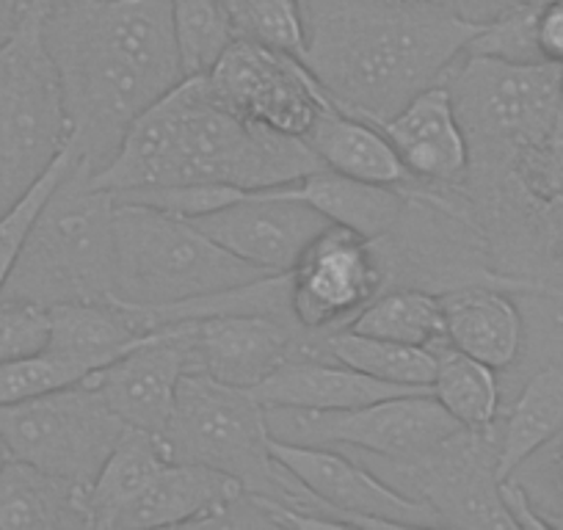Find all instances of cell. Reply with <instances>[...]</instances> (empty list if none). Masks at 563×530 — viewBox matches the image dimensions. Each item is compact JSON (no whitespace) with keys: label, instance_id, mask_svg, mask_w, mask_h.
I'll use <instances>...</instances> for the list:
<instances>
[{"label":"cell","instance_id":"cell-13","mask_svg":"<svg viewBox=\"0 0 563 530\" xmlns=\"http://www.w3.org/2000/svg\"><path fill=\"white\" fill-rule=\"evenodd\" d=\"M290 312L305 332L343 329L387 288L376 243L329 224L288 272Z\"/></svg>","mask_w":563,"mask_h":530},{"label":"cell","instance_id":"cell-33","mask_svg":"<svg viewBox=\"0 0 563 530\" xmlns=\"http://www.w3.org/2000/svg\"><path fill=\"white\" fill-rule=\"evenodd\" d=\"M75 158H78V155H75L73 144H69V147L64 150L62 158H58L56 164L42 175V180L36 183V186L31 188L18 205H12L7 213L0 216V290L7 288L9 277H12L14 265H18L20 254H23V246L25 241H29L36 216H40V210L45 208L51 194L56 191L62 177L73 169Z\"/></svg>","mask_w":563,"mask_h":530},{"label":"cell","instance_id":"cell-39","mask_svg":"<svg viewBox=\"0 0 563 530\" xmlns=\"http://www.w3.org/2000/svg\"><path fill=\"white\" fill-rule=\"evenodd\" d=\"M442 3L462 20L484 29V25L500 20L503 14L514 12L525 3H533V0H442Z\"/></svg>","mask_w":563,"mask_h":530},{"label":"cell","instance_id":"cell-42","mask_svg":"<svg viewBox=\"0 0 563 530\" xmlns=\"http://www.w3.org/2000/svg\"><path fill=\"white\" fill-rule=\"evenodd\" d=\"M12 448H9V442L3 440V434H0V473H3V470H7V464L12 462Z\"/></svg>","mask_w":563,"mask_h":530},{"label":"cell","instance_id":"cell-9","mask_svg":"<svg viewBox=\"0 0 563 530\" xmlns=\"http://www.w3.org/2000/svg\"><path fill=\"white\" fill-rule=\"evenodd\" d=\"M345 453L360 459L406 497L429 506L445 528L514 530L500 497L497 426L489 431L459 429L440 448L404 462L354 451Z\"/></svg>","mask_w":563,"mask_h":530},{"label":"cell","instance_id":"cell-10","mask_svg":"<svg viewBox=\"0 0 563 530\" xmlns=\"http://www.w3.org/2000/svg\"><path fill=\"white\" fill-rule=\"evenodd\" d=\"M128 426L102 395L80 382L0 407V434L14 459L89 489Z\"/></svg>","mask_w":563,"mask_h":530},{"label":"cell","instance_id":"cell-48","mask_svg":"<svg viewBox=\"0 0 563 530\" xmlns=\"http://www.w3.org/2000/svg\"><path fill=\"white\" fill-rule=\"evenodd\" d=\"M555 528H558V530H563V519H561V522H555Z\"/></svg>","mask_w":563,"mask_h":530},{"label":"cell","instance_id":"cell-22","mask_svg":"<svg viewBox=\"0 0 563 530\" xmlns=\"http://www.w3.org/2000/svg\"><path fill=\"white\" fill-rule=\"evenodd\" d=\"M51 340L47 351L84 367L86 373L133 349L153 329L139 310L122 301H69L51 307Z\"/></svg>","mask_w":563,"mask_h":530},{"label":"cell","instance_id":"cell-28","mask_svg":"<svg viewBox=\"0 0 563 530\" xmlns=\"http://www.w3.org/2000/svg\"><path fill=\"white\" fill-rule=\"evenodd\" d=\"M434 378L431 395L464 429L489 431L497 426L503 407V387L495 367L464 354L448 340L434 345Z\"/></svg>","mask_w":563,"mask_h":530},{"label":"cell","instance_id":"cell-16","mask_svg":"<svg viewBox=\"0 0 563 530\" xmlns=\"http://www.w3.org/2000/svg\"><path fill=\"white\" fill-rule=\"evenodd\" d=\"M271 451L345 528H445L429 506L389 486L351 453L276 440H271Z\"/></svg>","mask_w":563,"mask_h":530},{"label":"cell","instance_id":"cell-26","mask_svg":"<svg viewBox=\"0 0 563 530\" xmlns=\"http://www.w3.org/2000/svg\"><path fill=\"white\" fill-rule=\"evenodd\" d=\"M296 191L332 224L345 227L367 241L387 235L406 210V186L365 183L332 169L312 172L296 183Z\"/></svg>","mask_w":563,"mask_h":530},{"label":"cell","instance_id":"cell-25","mask_svg":"<svg viewBox=\"0 0 563 530\" xmlns=\"http://www.w3.org/2000/svg\"><path fill=\"white\" fill-rule=\"evenodd\" d=\"M563 431V356L536 367L497 423V475L508 478Z\"/></svg>","mask_w":563,"mask_h":530},{"label":"cell","instance_id":"cell-41","mask_svg":"<svg viewBox=\"0 0 563 530\" xmlns=\"http://www.w3.org/2000/svg\"><path fill=\"white\" fill-rule=\"evenodd\" d=\"M552 299H555V305H558V310H555V334H558V343H561V351H563V296H552Z\"/></svg>","mask_w":563,"mask_h":530},{"label":"cell","instance_id":"cell-40","mask_svg":"<svg viewBox=\"0 0 563 530\" xmlns=\"http://www.w3.org/2000/svg\"><path fill=\"white\" fill-rule=\"evenodd\" d=\"M20 0H0V47L7 45L20 23Z\"/></svg>","mask_w":563,"mask_h":530},{"label":"cell","instance_id":"cell-34","mask_svg":"<svg viewBox=\"0 0 563 530\" xmlns=\"http://www.w3.org/2000/svg\"><path fill=\"white\" fill-rule=\"evenodd\" d=\"M235 20L241 36H252L301 58L305 51L301 0H235Z\"/></svg>","mask_w":563,"mask_h":530},{"label":"cell","instance_id":"cell-23","mask_svg":"<svg viewBox=\"0 0 563 530\" xmlns=\"http://www.w3.org/2000/svg\"><path fill=\"white\" fill-rule=\"evenodd\" d=\"M321 158L323 169L382 186H409L415 177L400 161L382 124L354 117L343 108H329L305 139Z\"/></svg>","mask_w":563,"mask_h":530},{"label":"cell","instance_id":"cell-11","mask_svg":"<svg viewBox=\"0 0 563 530\" xmlns=\"http://www.w3.org/2000/svg\"><path fill=\"white\" fill-rule=\"evenodd\" d=\"M268 431L276 442L321 445L338 451L367 453L404 462L440 448L448 437L464 429L426 393L395 395L387 401L367 404L340 412H307V409H265Z\"/></svg>","mask_w":563,"mask_h":530},{"label":"cell","instance_id":"cell-7","mask_svg":"<svg viewBox=\"0 0 563 530\" xmlns=\"http://www.w3.org/2000/svg\"><path fill=\"white\" fill-rule=\"evenodd\" d=\"M45 14L25 12L0 47V216L42 180L73 139Z\"/></svg>","mask_w":563,"mask_h":530},{"label":"cell","instance_id":"cell-6","mask_svg":"<svg viewBox=\"0 0 563 530\" xmlns=\"http://www.w3.org/2000/svg\"><path fill=\"white\" fill-rule=\"evenodd\" d=\"M113 241V301L135 310H164L268 277L221 249L194 221L150 205L117 199Z\"/></svg>","mask_w":563,"mask_h":530},{"label":"cell","instance_id":"cell-27","mask_svg":"<svg viewBox=\"0 0 563 530\" xmlns=\"http://www.w3.org/2000/svg\"><path fill=\"white\" fill-rule=\"evenodd\" d=\"M172 462L164 437L141 429H124L122 440L106 459L102 470L86 489L91 528H117L124 508L153 484L155 475Z\"/></svg>","mask_w":563,"mask_h":530},{"label":"cell","instance_id":"cell-29","mask_svg":"<svg viewBox=\"0 0 563 530\" xmlns=\"http://www.w3.org/2000/svg\"><path fill=\"white\" fill-rule=\"evenodd\" d=\"M321 345L332 360L343 362L365 376L378 378V382L409 389H431L437 367L434 349L371 338V334H360L349 327L321 334Z\"/></svg>","mask_w":563,"mask_h":530},{"label":"cell","instance_id":"cell-46","mask_svg":"<svg viewBox=\"0 0 563 530\" xmlns=\"http://www.w3.org/2000/svg\"><path fill=\"white\" fill-rule=\"evenodd\" d=\"M561 102H563V67H561Z\"/></svg>","mask_w":563,"mask_h":530},{"label":"cell","instance_id":"cell-38","mask_svg":"<svg viewBox=\"0 0 563 530\" xmlns=\"http://www.w3.org/2000/svg\"><path fill=\"white\" fill-rule=\"evenodd\" d=\"M500 497L503 506H506L508 517H511L514 528H528V530H550V522L539 514V508L533 506V500L528 497V492L517 484L514 478L500 481Z\"/></svg>","mask_w":563,"mask_h":530},{"label":"cell","instance_id":"cell-1","mask_svg":"<svg viewBox=\"0 0 563 530\" xmlns=\"http://www.w3.org/2000/svg\"><path fill=\"white\" fill-rule=\"evenodd\" d=\"M78 164L97 175L130 124L186 80L172 0H69L45 14Z\"/></svg>","mask_w":563,"mask_h":530},{"label":"cell","instance_id":"cell-18","mask_svg":"<svg viewBox=\"0 0 563 530\" xmlns=\"http://www.w3.org/2000/svg\"><path fill=\"white\" fill-rule=\"evenodd\" d=\"M265 409H307V412H340V409L367 407L395 395L426 393V389L398 387L365 376L323 351L321 334H310L305 351L290 356L260 387L252 389Z\"/></svg>","mask_w":563,"mask_h":530},{"label":"cell","instance_id":"cell-15","mask_svg":"<svg viewBox=\"0 0 563 530\" xmlns=\"http://www.w3.org/2000/svg\"><path fill=\"white\" fill-rule=\"evenodd\" d=\"M188 221L265 274H288L305 249L332 224L299 197L296 186L243 191L235 202Z\"/></svg>","mask_w":563,"mask_h":530},{"label":"cell","instance_id":"cell-12","mask_svg":"<svg viewBox=\"0 0 563 530\" xmlns=\"http://www.w3.org/2000/svg\"><path fill=\"white\" fill-rule=\"evenodd\" d=\"M202 78L232 113L296 139L334 108L299 56L252 36H238Z\"/></svg>","mask_w":563,"mask_h":530},{"label":"cell","instance_id":"cell-8","mask_svg":"<svg viewBox=\"0 0 563 530\" xmlns=\"http://www.w3.org/2000/svg\"><path fill=\"white\" fill-rule=\"evenodd\" d=\"M470 147V166L503 164L539 142L563 113L561 67L464 53L445 75Z\"/></svg>","mask_w":563,"mask_h":530},{"label":"cell","instance_id":"cell-14","mask_svg":"<svg viewBox=\"0 0 563 530\" xmlns=\"http://www.w3.org/2000/svg\"><path fill=\"white\" fill-rule=\"evenodd\" d=\"M166 327L186 349L188 371L243 389L260 387L290 356L305 351L312 334L290 318L265 312H216Z\"/></svg>","mask_w":563,"mask_h":530},{"label":"cell","instance_id":"cell-19","mask_svg":"<svg viewBox=\"0 0 563 530\" xmlns=\"http://www.w3.org/2000/svg\"><path fill=\"white\" fill-rule=\"evenodd\" d=\"M382 128L415 183L462 186L470 169V147L445 80L420 91Z\"/></svg>","mask_w":563,"mask_h":530},{"label":"cell","instance_id":"cell-20","mask_svg":"<svg viewBox=\"0 0 563 530\" xmlns=\"http://www.w3.org/2000/svg\"><path fill=\"white\" fill-rule=\"evenodd\" d=\"M440 299L448 343L495 371L517 365L528 329L508 290L495 285H464L440 294Z\"/></svg>","mask_w":563,"mask_h":530},{"label":"cell","instance_id":"cell-36","mask_svg":"<svg viewBox=\"0 0 563 530\" xmlns=\"http://www.w3.org/2000/svg\"><path fill=\"white\" fill-rule=\"evenodd\" d=\"M51 340V312L31 301L0 299V365L40 354Z\"/></svg>","mask_w":563,"mask_h":530},{"label":"cell","instance_id":"cell-43","mask_svg":"<svg viewBox=\"0 0 563 530\" xmlns=\"http://www.w3.org/2000/svg\"><path fill=\"white\" fill-rule=\"evenodd\" d=\"M34 9H45L47 12V0H20V14L34 12Z\"/></svg>","mask_w":563,"mask_h":530},{"label":"cell","instance_id":"cell-5","mask_svg":"<svg viewBox=\"0 0 563 530\" xmlns=\"http://www.w3.org/2000/svg\"><path fill=\"white\" fill-rule=\"evenodd\" d=\"M113 210V194L91 186L89 169L75 158L36 216L0 299L31 301L47 310L69 301H111L117 274Z\"/></svg>","mask_w":563,"mask_h":530},{"label":"cell","instance_id":"cell-44","mask_svg":"<svg viewBox=\"0 0 563 530\" xmlns=\"http://www.w3.org/2000/svg\"><path fill=\"white\" fill-rule=\"evenodd\" d=\"M64 3H69V0H47V12H51V9H56V7H64Z\"/></svg>","mask_w":563,"mask_h":530},{"label":"cell","instance_id":"cell-21","mask_svg":"<svg viewBox=\"0 0 563 530\" xmlns=\"http://www.w3.org/2000/svg\"><path fill=\"white\" fill-rule=\"evenodd\" d=\"M243 486L235 478L191 462L172 459L153 478V484L141 492L122 511L113 530L139 528H183V525H202L210 511L238 495Z\"/></svg>","mask_w":563,"mask_h":530},{"label":"cell","instance_id":"cell-30","mask_svg":"<svg viewBox=\"0 0 563 530\" xmlns=\"http://www.w3.org/2000/svg\"><path fill=\"white\" fill-rule=\"evenodd\" d=\"M349 329L393 343L434 349L445 338V312L440 294L422 288H384Z\"/></svg>","mask_w":563,"mask_h":530},{"label":"cell","instance_id":"cell-4","mask_svg":"<svg viewBox=\"0 0 563 530\" xmlns=\"http://www.w3.org/2000/svg\"><path fill=\"white\" fill-rule=\"evenodd\" d=\"M271 440L265 407L252 389L216 382L205 373H183L175 412L164 431L175 462L230 475L252 495L299 514L307 528H345L338 514L274 456Z\"/></svg>","mask_w":563,"mask_h":530},{"label":"cell","instance_id":"cell-47","mask_svg":"<svg viewBox=\"0 0 563 530\" xmlns=\"http://www.w3.org/2000/svg\"><path fill=\"white\" fill-rule=\"evenodd\" d=\"M227 3H230V9H232V12H235V0H227Z\"/></svg>","mask_w":563,"mask_h":530},{"label":"cell","instance_id":"cell-17","mask_svg":"<svg viewBox=\"0 0 563 530\" xmlns=\"http://www.w3.org/2000/svg\"><path fill=\"white\" fill-rule=\"evenodd\" d=\"M186 371L183 343L169 327H158L84 382L102 395V401L128 429L164 437L175 412L177 384Z\"/></svg>","mask_w":563,"mask_h":530},{"label":"cell","instance_id":"cell-49","mask_svg":"<svg viewBox=\"0 0 563 530\" xmlns=\"http://www.w3.org/2000/svg\"><path fill=\"white\" fill-rule=\"evenodd\" d=\"M301 3H305V0H301Z\"/></svg>","mask_w":563,"mask_h":530},{"label":"cell","instance_id":"cell-45","mask_svg":"<svg viewBox=\"0 0 563 530\" xmlns=\"http://www.w3.org/2000/svg\"><path fill=\"white\" fill-rule=\"evenodd\" d=\"M400 3H415V0H400ZM431 3H442V0H431Z\"/></svg>","mask_w":563,"mask_h":530},{"label":"cell","instance_id":"cell-3","mask_svg":"<svg viewBox=\"0 0 563 530\" xmlns=\"http://www.w3.org/2000/svg\"><path fill=\"white\" fill-rule=\"evenodd\" d=\"M318 169L321 158L305 139L232 113L199 75L180 80L141 113L117 155L89 183L108 194L169 186L263 191L296 186Z\"/></svg>","mask_w":563,"mask_h":530},{"label":"cell","instance_id":"cell-31","mask_svg":"<svg viewBox=\"0 0 563 530\" xmlns=\"http://www.w3.org/2000/svg\"><path fill=\"white\" fill-rule=\"evenodd\" d=\"M172 23L186 78L208 75L221 53L241 36L227 0H172Z\"/></svg>","mask_w":563,"mask_h":530},{"label":"cell","instance_id":"cell-2","mask_svg":"<svg viewBox=\"0 0 563 530\" xmlns=\"http://www.w3.org/2000/svg\"><path fill=\"white\" fill-rule=\"evenodd\" d=\"M478 31L431 0H305L301 62L334 106L384 124L442 84Z\"/></svg>","mask_w":563,"mask_h":530},{"label":"cell","instance_id":"cell-24","mask_svg":"<svg viewBox=\"0 0 563 530\" xmlns=\"http://www.w3.org/2000/svg\"><path fill=\"white\" fill-rule=\"evenodd\" d=\"M91 528L84 486L12 459L0 473V530Z\"/></svg>","mask_w":563,"mask_h":530},{"label":"cell","instance_id":"cell-32","mask_svg":"<svg viewBox=\"0 0 563 530\" xmlns=\"http://www.w3.org/2000/svg\"><path fill=\"white\" fill-rule=\"evenodd\" d=\"M89 373L75 362L53 354V351H40V354L20 356L0 365V407L29 401L36 395L53 393V389L73 387L80 384Z\"/></svg>","mask_w":563,"mask_h":530},{"label":"cell","instance_id":"cell-35","mask_svg":"<svg viewBox=\"0 0 563 530\" xmlns=\"http://www.w3.org/2000/svg\"><path fill=\"white\" fill-rule=\"evenodd\" d=\"M539 7L541 0H533V3H525V7L503 14L495 23L484 25L467 45V53L517 64L544 62L539 53V42H536V14H539Z\"/></svg>","mask_w":563,"mask_h":530},{"label":"cell","instance_id":"cell-37","mask_svg":"<svg viewBox=\"0 0 563 530\" xmlns=\"http://www.w3.org/2000/svg\"><path fill=\"white\" fill-rule=\"evenodd\" d=\"M536 42L544 62L563 67V0H541L536 14Z\"/></svg>","mask_w":563,"mask_h":530}]
</instances>
